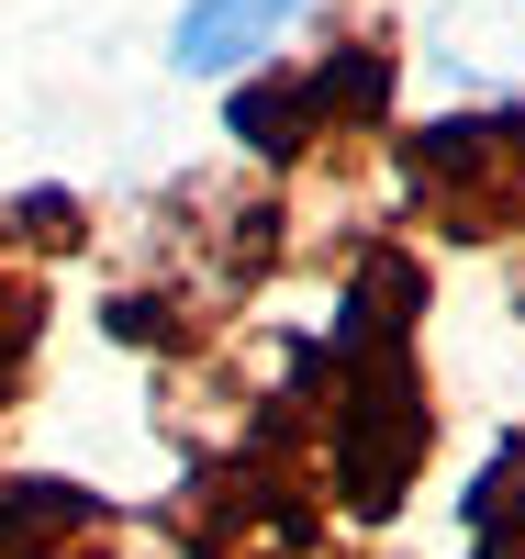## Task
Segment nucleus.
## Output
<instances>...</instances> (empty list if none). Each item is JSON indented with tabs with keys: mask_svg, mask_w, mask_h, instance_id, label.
I'll return each mask as SVG.
<instances>
[{
	"mask_svg": "<svg viewBox=\"0 0 525 559\" xmlns=\"http://www.w3.org/2000/svg\"><path fill=\"white\" fill-rule=\"evenodd\" d=\"M279 23H302V0H190L168 57L190 79H224V68H247L258 45H279Z\"/></svg>",
	"mask_w": 525,
	"mask_h": 559,
	"instance_id": "obj_1",
	"label": "nucleus"
}]
</instances>
